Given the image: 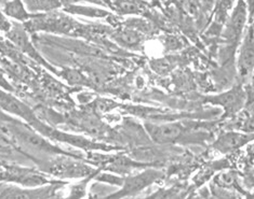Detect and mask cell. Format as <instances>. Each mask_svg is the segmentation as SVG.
Here are the masks:
<instances>
[{
	"instance_id": "6da1fadb",
	"label": "cell",
	"mask_w": 254,
	"mask_h": 199,
	"mask_svg": "<svg viewBox=\"0 0 254 199\" xmlns=\"http://www.w3.org/2000/svg\"><path fill=\"white\" fill-rule=\"evenodd\" d=\"M144 128L152 141L161 146L190 141L192 139L193 129H195L193 126L185 125L181 122L159 124L146 122L144 124Z\"/></svg>"
},
{
	"instance_id": "7a4b0ae2",
	"label": "cell",
	"mask_w": 254,
	"mask_h": 199,
	"mask_svg": "<svg viewBox=\"0 0 254 199\" xmlns=\"http://www.w3.org/2000/svg\"><path fill=\"white\" fill-rule=\"evenodd\" d=\"M248 24H249V12H248L247 4L245 0H237V4L226 20L222 34L224 44L228 54L234 53L236 47H238L240 44Z\"/></svg>"
},
{
	"instance_id": "3957f363",
	"label": "cell",
	"mask_w": 254,
	"mask_h": 199,
	"mask_svg": "<svg viewBox=\"0 0 254 199\" xmlns=\"http://www.w3.org/2000/svg\"><path fill=\"white\" fill-rule=\"evenodd\" d=\"M254 75V22L248 24L246 33L240 42L237 76L240 84L249 83Z\"/></svg>"
},
{
	"instance_id": "277c9868",
	"label": "cell",
	"mask_w": 254,
	"mask_h": 199,
	"mask_svg": "<svg viewBox=\"0 0 254 199\" xmlns=\"http://www.w3.org/2000/svg\"><path fill=\"white\" fill-rule=\"evenodd\" d=\"M204 101L207 104L220 107L223 111L222 118L228 119L236 116L245 107L247 93L243 84L238 83V85L233 86L222 94L207 96Z\"/></svg>"
},
{
	"instance_id": "5b68a950",
	"label": "cell",
	"mask_w": 254,
	"mask_h": 199,
	"mask_svg": "<svg viewBox=\"0 0 254 199\" xmlns=\"http://www.w3.org/2000/svg\"><path fill=\"white\" fill-rule=\"evenodd\" d=\"M163 173L159 170L155 169H147L141 173L135 174L123 180V186L118 192H115L108 197H129L134 196L137 193H140L144 189L148 188L149 185H152L156 181L161 179Z\"/></svg>"
},
{
	"instance_id": "8992f818",
	"label": "cell",
	"mask_w": 254,
	"mask_h": 199,
	"mask_svg": "<svg viewBox=\"0 0 254 199\" xmlns=\"http://www.w3.org/2000/svg\"><path fill=\"white\" fill-rule=\"evenodd\" d=\"M0 181L19 183L28 188L46 185L50 182L46 177L40 174V172L20 167H8L4 171L0 172Z\"/></svg>"
},
{
	"instance_id": "52a82bcc",
	"label": "cell",
	"mask_w": 254,
	"mask_h": 199,
	"mask_svg": "<svg viewBox=\"0 0 254 199\" xmlns=\"http://www.w3.org/2000/svg\"><path fill=\"white\" fill-rule=\"evenodd\" d=\"M254 140V131L238 132L228 131L222 134L213 143V149L219 151L222 154L235 152L246 144Z\"/></svg>"
},
{
	"instance_id": "ba28073f",
	"label": "cell",
	"mask_w": 254,
	"mask_h": 199,
	"mask_svg": "<svg viewBox=\"0 0 254 199\" xmlns=\"http://www.w3.org/2000/svg\"><path fill=\"white\" fill-rule=\"evenodd\" d=\"M0 108L5 112L14 114L16 117L25 119L27 123L36 126V128L40 124L39 120L36 119L33 111L25 104H23L19 99H16L14 96L4 92L2 89H0Z\"/></svg>"
},
{
	"instance_id": "9c48e42d",
	"label": "cell",
	"mask_w": 254,
	"mask_h": 199,
	"mask_svg": "<svg viewBox=\"0 0 254 199\" xmlns=\"http://www.w3.org/2000/svg\"><path fill=\"white\" fill-rule=\"evenodd\" d=\"M9 36H10L11 41H13L14 44H16V46H19L23 52L27 53L29 56L34 57L36 60H38V62L45 64L44 60H42V58L37 53V51L35 50V47L32 45L31 42H29L27 36H26V33L24 32V29L22 27L13 28L9 33ZM45 65L48 66L47 64H45ZM48 67H49V66H48Z\"/></svg>"
},
{
	"instance_id": "30bf717a",
	"label": "cell",
	"mask_w": 254,
	"mask_h": 199,
	"mask_svg": "<svg viewBox=\"0 0 254 199\" xmlns=\"http://www.w3.org/2000/svg\"><path fill=\"white\" fill-rule=\"evenodd\" d=\"M214 185L219 189H238V178L237 174L234 173L233 171L229 172H223L220 173L214 179Z\"/></svg>"
},
{
	"instance_id": "8fae6325",
	"label": "cell",
	"mask_w": 254,
	"mask_h": 199,
	"mask_svg": "<svg viewBox=\"0 0 254 199\" xmlns=\"http://www.w3.org/2000/svg\"><path fill=\"white\" fill-rule=\"evenodd\" d=\"M4 11L5 13L12 17H14V19H17V20L28 19L27 12L25 9H24L20 0H12V1L8 2L7 5H5Z\"/></svg>"
},
{
	"instance_id": "7c38bea8",
	"label": "cell",
	"mask_w": 254,
	"mask_h": 199,
	"mask_svg": "<svg viewBox=\"0 0 254 199\" xmlns=\"http://www.w3.org/2000/svg\"><path fill=\"white\" fill-rule=\"evenodd\" d=\"M138 37L137 35L133 34V33H129V32H126V33H122L118 35V41L120 43L126 44V45H135L137 44L138 42Z\"/></svg>"
},
{
	"instance_id": "4fadbf2b",
	"label": "cell",
	"mask_w": 254,
	"mask_h": 199,
	"mask_svg": "<svg viewBox=\"0 0 254 199\" xmlns=\"http://www.w3.org/2000/svg\"><path fill=\"white\" fill-rule=\"evenodd\" d=\"M248 12H249V24L254 22V0H245Z\"/></svg>"
},
{
	"instance_id": "5bb4252c",
	"label": "cell",
	"mask_w": 254,
	"mask_h": 199,
	"mask_svg": "<svg viewBox=\"0 0 254 199\" xmlns=\"http://www.w3.org/2000/svg\"><path fill=\"white\" fill-rule=\"evenodd\" d=\"M251 81H253V85H254V75H253V77H252V80ZM254 87V86H253Z\"/></svg>"
}]
</instances>
